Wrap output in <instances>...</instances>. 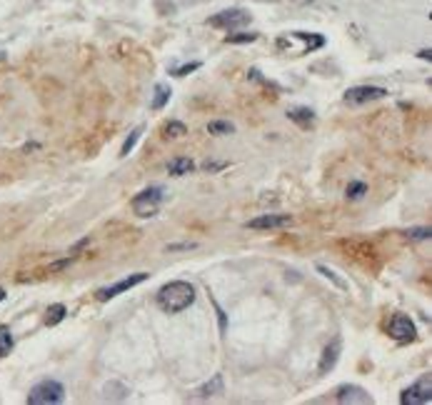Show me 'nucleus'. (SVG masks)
<instances>
[{
    "label": "nucleus",
    "instance_id": "nucleus-1",
    "mask_svg": "<svg viewBox=\"0 0 432 405\" xmlns=\"http://www.w3.org/2000/svg\"><path fill=\"white\" fill-rule=\"evenodd\" d=\"M157 305L165 313H180L195 303V288L185 281H173L157 290Z\"/></svg>",
    "mask_w": 432,
    "mask_h": 405
},
{
    "label": "nucleus",
    "instance_id": "nucleus-2",
    "mask_svg": "<svg viewBox=\"0 0 432 405\" xmlns=\"http://www.w3.org/2000/svg\"><path fill=\"white\" fill-rule=\"evenodd\" d=\"M63 400H66V388H63V383L52 378L35 383L28 393V405H58Z\"/></svg>",
    "mask_w": 432,
    "mask_h": 405
},
{
    "label": "nucleus",
    "instance_id": "nucleus-3",
    "mask_svg": "<svg viewBox=\"0 0 432 405\" xmlns=\"http://www.w3.org/2000/svg\"><path fill=\"white\" fill-rule=\"evenodd\" d=\"M163 200H165V188L153 185V188L140 190L138 196L132 198V210H135L140 218H150V216H155L157 208L163 205Z\"/></svg>",
    "mask_w": 432,
    "mask_h": 405
},
{
    "label": "nucleus",
    "instance_id": "nucleus-4",
    "mask_svg": "<svg viewBox=\"0 0 432 405\" xmlns=\"http://www.w3.org/2000/svg\"><path fill=\"white\" fill-rule=\"evenodd\" d=\"M250 20H253V15H250L248 10H242V8H228V10H220V13L213 15V18H210L208 23L213 28H223V30H235V28L248 26Z\"/></svg>",
    "mask_w": 432,
    "mask_h": 405
},
{
    "label": "nucleus",
    "instance_id": "nucleus-5",
    "mask_svg": "<svg viewBox=\"0 0 432 405\" xmlns=\"http://www.w3.org/2000/svg\"><path fill=\"white\" fill-rule=\"evenodd\" d=\"M400 403L402 405H427V403H432V380L422 378V380H418L415 386L407 388V390H402Z\"/></svg>",
    "mask_w": 432,
    "mask_h": 405
},
{
    "label": "nucleus",
    "instance_id": "nucleus-6",
    "mask_svg": "<svg viewBox=\"0 0 432 405\" xmlns=\"http://www.w3.org/2000/svg\"><path fill=\"white\" fill-rule=\"evenodd\" d=\"M387 91L380 88V85H357V88H350L345 93V103L347 105H365V103H373V100H380L385 98Z\"/></svg>",
    "mask_w": 432,
    "mask_h": 405
},
{
    "label": "nucleus",
    "instance_id": "nucleus-7",
    "mask_svg": "<svg viewBox=\"0 0 432 405\" xmlns=\"http://www.w3.org/2000/svg\"><path fill=\"white\" fill-rule=\"evenodd\" d=\"M148 281V273H135L130 275V278H123L120 283H112V285H105L98 290V301H112V298H118L120 293H125V290H130V288L140 285V283Z\"/></svg>",
    "mask_w": 432,
    "mask_h": 405
},
{
    "label": "nucleus",
    "instance_id": "nucleus-8",
    "mask_svg": "<svg viewBox=\"0 0 432 405\" xmlns=\"http://www.w3.org/2000/svg\"><path fill=\"white\" fill-rule=\"evenodd\" d=\"M390 335H393L397 343H410V340H415V335H418V328H415L410 315L397 313L393 321H390Z\"/></svg>",
    "mask_w": 432,
    "mask_h": 405
},
{
    "label": "nucleus",
    "instance_id": "nucleus-9",
    "mask_svg": "<svg viewBox=\"0 0 432 405\" xmlns=\"http://www.w3.org/2000/svg\"><path fill=\"white\" fill-rule=\"evenodd\" d=\"M293 218L290 216H282V213H265V216H257L253 220H248V228L250 230H280V228H288Z\"/></svg>",
    "mask_w": 432,
    "mask_h": 405
},
{
    "label": "nucleus",
    "instance_id": "nucleus-10",
    "mask_svg": "<svg viewBox=\"0 0 432 405\" xmlns=\"http://www.w3.org/2000/svg\"><path fill=\"white\" fill-rule=\"evenodd\" d=\"M335 398H337V403H373L370 393H365L357 386H340Z\"/></svg>",
    "mask_w": 432,
    "mask_h": 405
},
{
    "label": "nucleus",
    "instance_id": "nucleus-11",
    "mask_svg": "<svg viewBox=\"0 0 432 405\" xmlns=\"http://www.w3.org/2000/svg\"><path fill=\"white\" fill-rule=\"evenodd\" d=\"M340 350H342V340L335 338L325 350H322V360H320V373H330L335 366H337V360H340Z\"/></svg>",
    "mask_w": 432,
    "mask_h": 405
},
{
    "label": "nucleus",
    "instance_id": "nucleus-12",
    "mask_svg": "<svg viewBox=\"0 0 432 405\" xmlns=\"http://www.w3.org/2000/svg\"><path fill=\"white\" fill-rule=\"evenodd\" d=\"M170 88L165 83H157L155 85V93H153V100H150V108L153 111H163L165 105H168V100H170Z\"/></svg>",
    "mask_w": 432,
    "mask_h": 405
},
{
    "label": "nucleus",
    "instance_id": "nucleus-13",
    "mask_svg": "<svg viewBox=\"0 0 432 405\" xmlns=\"http://www.w3.org/2000/svg\"><path fill=\"white\" fill-rule=\"evenodd\" d=\"M288 118L293 120V123L302 125V128H308V125H313L315 113L310 111V108H293V111H288Z\"/></svg>",
    "mask_w": 432,
    "mask_h": 405
},
{
    "label": "nucleus",
    "instance_id": "nucleus-14",
    "mask_svg": "<svg viewBox=\"0 0 432 405\" xmlns=\"http://www.w3.org/2000/svg\"><path fill=\"white\" fill-rule=\"evenodd\" d=\"M215 393H223V375H220V373H217L210 383H205L203 388H197L195 398H210V395H215Z\"/></svg>",
    "mask_w": 432,
    "mask_h": 405
},
{
    "label": "nucleus",
    "instance_id": "nucleus-15",
    "mask_svg": "<svg viewBox=\"0 0 432 405\" xmlns=\"http://www.w3.org/2000/svg\"><path fill=\"white\" fill-rule=\"evenodd\" d=\"M193 160L190 158H175V160H170V165H168V173L170 176H185V173H193Z\"/></svg>",
    "mask_w": 432,
    "mask_h": 405
},
{
    "label": "nucleus",
    "instance_id": "nucleus-16",
    "mask_svg": "<svg viewBox=\"0 0 432 405\" xmlns=\"http://www.w3.org/2000/svg\"><path fill=\"white\" fill-rule=\"evenodd\" d=\"M66 313L68 308L63 303H55V305L48 308V315H46V326H58L60 321H66Z\"/></svg>",
    "mask_w": 432,
    "mask_h": 405
},
{
    "label": "nucleus",
    "instance_id": "nucleus-17",
    "mask_svg": "<svg viewBox=\"0 0 432 405\" xmlns=\"http://www.w3.org/2000/svg\"><path fill=\"white\" fill-rule=\"evenodd\" d=\"M15 340H13V333H10V328L8 326H0V358H6L10 350H13Z\"/></svg>",
    "mask_w": 432,
    "mask_h": 405
},
{
    "label": "nucleus",
    "instance_id": "nucleus-18",
    "mask_svg": "<svg viewBox=\"0 0 432 405\" xmlns=\"http://www.w3.org/2000/svg\"><path fill=\"white\" fill-rule=\"evenodd\" d=\"M140 138H143V125H138V128H135V131L130 133V135L125 138V143H123V148H120V156H130L132 153V148H135V145H138V140Z\"/></svg>",
    "mask_w": 432,
    "mask_h": 405
},
{
    "label": "nucleus",
    "instance_id": "nucleus-19",
    "mask_svg": "<svg viewBox=\"0 0 432 405\" xmlns=\"http://www.w3.org/2000/svg\"><path fill=\"white\" fill-rule=\"evenodd\" d=\"M295 38H300L308 43V50H317V48L325 46V38L322 35H315V33H302V30H297V33H293Z\"/></svg>",
    "mask_w": 432,
    "mask_h": 405
},
{
    "label": "nucleus",
    "instance_id": "nucleus-20",
    "mask_svg": "<svg viewBox=\"0 0 432 405\" xmlns=\"http://www.w3.org/2000/svg\"><path fill=\"white\" fill-rule=\"evenodd\" d=\"M317 273H320L322 278H328V281L333 283V285H337V288H340V290H347V283L342 281V278H340V275H337V273H335V270H330L328 265H317Z\"/></svg>",
    "mask_w": 432,
    "mask_h": 405
},
{
    "label": "nucleus",
    "instance_id": "nucleus-21",
    "mask_svg": "<svg viewBox=\"0 0 432 405\" xmlns=\"http://www.w3.org/2000/svg\"><path fill=\"white\" fill-rule=\"evenodd\" d=\"M233 131H235V128H233V123H228V120H213V123L208 125V133H213V135H230Z\"/></svg>",
    "mask_w": 432,
    "mask_h": 405
},
{
    "label": "nucleus",
    "instance_id": "nucleus-22",
    "mask_svg": "<svg viewBox=\"0 0 432 405\" xmlns=\"http://www.w3.org/2000/svg\"><path fill=\"white\" fill-rule=\"evenodd\" d=\"M185 133H188V128H185L183 123H177V120L165 125V135L168 138H180V135H185Z\"/></svg>",
    "mask_w": 432,
    "mask_h": 405
},
{
    "label": "nucleus",
    "instance_id": "nucleus-23",
    "mask_svg": "<svg viewBox=\"0 0 432 405\" xmlns=\"http://www.w3.org/2000/svg\"><path fill=\"white\" fill-rule=\"evenodd\" d=\"M257 33H237V35H228V43L237 46V43H255Z\"/></svg>",
    "mask_w": 432,
    "mask_h": 405
},
{
    "label": "nucleus",
    "instance_id": "nucleus-24",
    "mask_svg": "<svg viewBox=\"0 0 432 405\" xmlns=\"http://www.w3.org/2000/svg\"><path fill=\"white\" fill-rule=\"evenodd\" d=\"M367 185L365 183H350L347 185V198H353V200H357V198L365 196Z\"/></svg>",
    "mask_w": 432,
    "mask_h": 405
},
{
    "label": "nucleus",
    "instance_id": "nucleus-25",
    "mask_svg": "<svg viewBox=\"0 0 432 405\" xmlns=\"http://www.w3.org/2000/svg\"><path fill=\"white\" fill-rule=\"evenodd\" d=\"M203 66V63H188V66H180V68H175V70H173V75H177V78H183V75H188V73H193V70H197V68Z\"/></svg>",
    "mask_w": 432,
    "mask_h": 405
},
{
    "label": "nucleus",
    "instance_id": "nucleus-26",
    "mask_svg": "<svg viewBox=\"0 0 432 405\" xmlns=\"http://www.w3.org/2000/svg\"><path fill=\"white\" fill-rule=\"evenodd\" d=\"M407 238H413V241H427V238H430V228H413V230H407Z\"/></svg>",
    "mask_w": 432,
    "mask_h": 405
},
{
    "label": "nucleus",
    "instance_id": "nucleus-27",
    "mask_svg": "<svg viewBox=\"0 0 432 405\" xmlns=\"http://www.w3.org/2000/svg\"><path fill=\"white\" fill-rule=\"evenodd\" d=\"M217 168H225V163H205V170H217Z\"/></svg>",
    "mask_w": 432,
    "mask_h": 405
},
{
    "label": "nucleus",
    "instance_id": "nucleus-28",
    "mask_svg": "<svg viewBox=\"0 0 432 405\" xmlns=\"http://www.w3.org/2000/svg\"><path fill=\"white\" fill-rule=\"evenodd\" d=\"M6 301V290H3V288H0V303Z\"/></svg>",
    "mask_w": 432,
    "mask_h": 405
}]
</instances>
